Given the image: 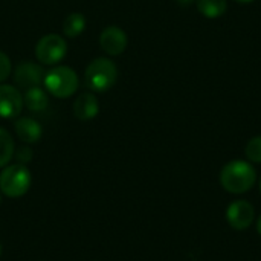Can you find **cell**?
<instances>
[{
  "instance_id": "cell-1",
  "label": "cell",
  "mask_w": 261,
  "mask_h": 261,
  "mask_svg": "<svg viewBox=\"0 0 261 261\" xmlns=\"http://www.w3.org/2000/svg\"><path fill=\"white\" fill-rule=\"evenodd\" d=\"M257 180L254 167L246 161H232L222 168L220 184L232 194H243L249 191Z\"/></svg>"
},
{
  "instance_id": "cell-2",
  "label": "cell",
  "mask_w": 261,
  "mask_h": 261,
  "mask_svg": "<svg viewBox=\"0 0 261 261\" xmlns=\"http://www.w3.org/2000/svg\"><path fill=\"white\" fill-rule=\"evenodd\" d=\"M118 80V67L109 58L92 60L84 72V83L92 92H107Z\"/></svg>"
},
{
  "instance_id": "cell-3",
  "label": "cell",
  "mask_w": 261,
  "mask_h": 261,
  "mask_svg": "<svg viewBox=\"0 0 261 261\" xmlns=\"http://www.w3.org/2000/svg\"><path fill=\"white\" fill-rule=\"evenodd\" d=\"M46 92L55 98H70L80 86L78 75L69 66H55L49 72H46L43 80Z\"/></svg>"
},
{
  "instance_id": "cell-4",
  "label": "cell",
  "mask_w": 261,
  "mask_h": 261,
  "mask_svg": "<svg viewBox=\"0 0 261 261\" xmlns=\"http://www.w3.org/2000/svg\"><path fill=\"white\" fill-rule=\"evenodd\" d=\"M31 182V171L24 164L6 165L0 173V193L12 199L21 197L29 191Z\"/></svg>"
},
{
  "instance_id": "cell-5",
  "label": "cell",
  "mask_w": 261,
  "mask_h": 261,
  "mask_svg": "<svg viewBox=\"0 0 261 261\" xmlns=\"http://www.w3.org/2000/svg\"><path fill=\"white\" fill-rule=\"evenodd\" d=\"M67 54V43L58 34H46L35 44V57L41 64L55 66Z\"/></svg>"
},
{
  "instance_id": "cell-6",
  "label": "cell",
  "mask_w": 261,
  "mask_h": 261,
  "mask_svg": "<svg viewBox=\"0 0 261 261\" xmlns=\"http://www.w3.org/2000/svg\"><path fill=\"white\" fill-rule=\"evenodd\" d=\"M23 95L11 84H0V118L14 119L23 110Z\"/></svg>"
},
{
  "instance_id": "cell-7",
  "label": "cell",
  "mask_w": 261,
  "mask_h": 261,
  "mask_svg": "<svg viewBox=\"0 0 261 261\" xmlns=\"http://www.w3.org/2000/svg\"><path fill=\"white\" fill-rule=\"evenodd\" d=\"M255 217L254 206L248 200H236L226 210V220L231 228L237 231L248 229Z\"/></svg>"
},
{
  "instance_id": "cell-8",
  "label": "cell",
  "mask_w": 261,
  "mask_h": 261,
  "mask_svg": "<svg viewBox=\"0 0 261 261\" xmlns=\"http://www.w3.org/2000/svg\"><path fill=\"white\" fill-rule=\"evenodd\" d=\"M46 70L41 64L34 61H21L14 70V81L21 89L40 86L44 80Z\"/></svg>"
},
{
  "instance_id": "cell-9",
  "label": "cell",
  "mask_w": 261,
  "mask_h": 261,
  "mask_svg": "<svg viewBox=\"0 0 261 261\" xmlns=\"http://www.w3.org/2000/svg\"><path fill=\"white\" fill-rule=\"evenodd\" d=\"M127 34L125 31H122L119 26H107L101 35H99V46L101 49L107 54V55H112V57H116V55H121L125 47H127Z\"/></svg>"
},
{
  "instance_id": "cell-10",
  "label": "cell",
  "mask_w": 261,
  "mask_h": 261,
  "mask_svg": "<svg viewBox=\"0 0 261 261\" xmlns=\"http://www.w3.org/2000/svg\"><path fill=\"white\" fill-rule=\"evenodd\" d=\"M72 110H73V115H75L76 119H80V121H90V119H93L99 113L98 98L93 93H90V92L81 93L73 101Z\"/></svg>"
},
{
  "instance_id": "cell-11",
  "label": "cell",
  "mask_w": 261,
  "mask_h": 261,
  "mask_svg": "<svg viewBox=\"0 0 261 261\" xmlns=\"http://www.w3.org/2000/svg\"><path fill=\"white\" fill-rule=\"evenodd\" d=\"M14 130L18 139L24 144H35L41 139L43 128L32 118H20L14 122Z\"/></svg>"
},
{
  "instance_id": "cell-12",
  "label": "cell",
  "mask_w": 261,
  "mask_h": 261,
  "mask_svg": "<svg viewBox=\"0 0 261 261\" xmlns=\"http://www.w3.org/2000/svg\"><path fill=\"white\" fill-rule=\"evenodd\" d=\"M23 102L31 112H43L49 106V96L44 89H41L40 86H35V87L26 89L23 95Z\"/></svg>"
},
{
  "instance_id": "cell-13",
  "label": "cell",
  "mask_w": 261,
  "mask_h": 261,
  "mask_svg": "<svg viewBox=\"0 0 261 261\" xmlns=\"http://www.w3.org/2000/svg\"><path fill=\"white\" fill-rule=\"evenodd\" d=\"M87 20L81 12H72L69 14L63 21V34L69 38H76L83 34L86 29Z\"/></svg>"
},
{
  "instance_id": "cell-14",
  "label": "cell",
  "mask_w": 261,
  "mask_h": 261,
  "mask_svg": "<svg viewBox=\"0 0 261 261\" xmlns=\"http://www.w3.org/2000/svg\"><path fill=\"white\" fill-rule=\"evenodd\" d=\"M196 2H197L199 12L208 18L222 17L228 9L226 0H196Z\"/></svg>"
},
{
  "instance_id": "cell-15",
  "label": "cell",
  "mask_w": 261,
  "mask_h": 261,
  "mask_svg": "<svg viewBox=\"0 0 261 261\" xmlns=\"http://www.w3.org/2000/svg\"><path fill=\"white\" fill-rule=\"evenodd\" d=\"M14 153H15V145L11 133L6 128L0 127V168L6 167L11 162Z\"/></svg>"
},
{
  "instance_id": "cell-16",
  "label": "cell",
  "mask_w": 261,
  "mask_h": 261,
  "mask_svg": "<svg viewBox=\"0 0 261 261\" xmlns=\"http://www.w3.org/2000/svg\"><path fill=\"white\" fill-rule=\"evenodd\" d=\"M245 153L251 162L261 164V136H255L248 142Z\"/></svg>"
},
{
  "instance_id": "cell-17",
  "label": "cell",
  "mask_w": 261,
  "mask_h": 261,
  "mask_svg": "<svg viewBox=\"0 0 261 261\" xmlns=\"http://www.w3.org/2000/svg\"><path fill=\"white\" fill-rule=\"evenodd\" d=\"M11 72H12L11 60H9V57L5 52L0 50V83H3L5 80H8L9 75H11Z\"/></svg>"
},
{
  "instance_id": "cell-18",
  "label": "cell",
  "mask_w": 261,
  "mask_h": 261,
  "mask_svg": "<svg viewBox=\"0 0 261 261\" xmlns=\"http://www.w3.org/2000/svg\"><path fill=\"white\" fill-rule=\"evenodd\" d=\"M18 164H28L31 159H32V150L29 147H21L17 150V153H14Z\"/></svg>"
},
{
  "instance_id": "cell-19",
  "label": "cell",
  "mask_w": 261,
  "mask_h": 261,
  "mask_svg": "<svg viewBox=\"0 0 261 261\" xmlns=\"http://www.w3.org/2000/svg\"><path fill=\"white\" fill-rule=\"evenodd\" d=\"M257 231H258V234L261 236V216L258 217V220H257Z\"/></svg>"
},
{
  "instance_id": "cell-20",
  "label": "cell",
  "mask_w": 261,
  "mask_h": 261,
  "mask_svg": "<svg viewBox=\"0 0 261 261\" xmlns=\"http://www.w3.org/2000/svg\"><path fill=\"white\" fill-rule=\"evenodd\" d=\"M236 2H239V3H251L254 0H236Z\"/></svg>"
},
{
  "instance_id": "cell-21",
  "label": "cell",
  "mask_w": 261,
  "mask_h": 261,
  "mask_svg": "<svg viewBox=\"0 0 261 261\" xmlns=\"http://www.w3.org/2000/svg\"><path fill=\"white\" fill-rule=\"evenodd\" d=\"M177 2H180V3H191V2H194V0H177Z\"/></svg>"
},
{
  "instance_id": "cell-22",
  "label": "cell",
  "mask_w": 261,
  "mask_h": 261,
  "mask_svg": "<svg viewBox=\"0 0 261 261\" xmlns=\"http://www.w3.org/2000/svg\"><path fill=\"white\" fill-rule=\"evenodd\" d=\"M0 257H2V243H0Z\"/></svg>"
},
{
  "instance_id": "cell-23",
  "label": "cell",
  "mask_w": 261,
  "mask_h": 261,
  "mask_svg": "<svg viewBox=\"0 0 261 261\" xmlns=\"http://www.w3.org/2000/svg\"><path fill=\"white\" fill-rule=\"evenodd\" d=\"M0 205H2V196H0Z\"/></svg>"
},
{
  "instance_id": "cell-24",
  "label": "cell",
  "mask_w": 261,
  "mask_h": 261,
  "mask_svg": "<svg viewBox=\"0 0 261 261\" xmlns=\"http://www.w3.org/2000/svg\"><path fill=\"white\" fill-rule=\"evenodd\" d=\"M260 191H261V180H260Z\"/></svg>"
}]
</instances>
